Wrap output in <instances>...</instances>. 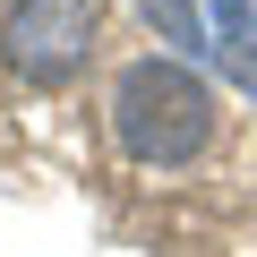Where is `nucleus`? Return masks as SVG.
Listing matches in <instances>:
<instances>
[{
	"label": "nucleus",
	"instance_id": "3",
	"mask_svg": "<svg viewBox=\"0 0 257 257\" xmlns=\"http://www.w3.org/2000/svg\"><path fill=\"white\" fill-rule=\"evenodd\" d=\"M223 9V35H231V60H240V77L257 86V43H248V0H214Z\"/></svg>",
	"mask_w": 257,
	"mask_h": 257
},
{
	"label": "nucleus",
	"instance_id": "1",
	"mask_svg": "<svg viewBox=\"0 0 257 257\" xmlns=\"http://www.w3.org/2000/svg\"><path fill=\"white\" fill-rule=\"evenodd\" d=\"M111 138L146 172L197 163L206 138H214V86L197 69H180V60H128L120 86H111Z\"/></svg>",
	"mask_w": 257,
	"mask_h": 257
},
{
	"label": "nucleus",
	"instance_id": "2",
	"mask_svg": "<svg viewBox=\"0 0 257 257\" xmlns=\"http://www.w3.org/2000/svg\"><path fill=\"white\" fill-rule=\"evenodd\" d=\"M94 52V0H18L9 9V69L35 86L77 77Z\"/></svg>",
	"mask_w": 257,
	"mask_h": 257
},
{
	"label": "nucleus",
	"instance_id": "4",
	"mask_svg": "<svg viewBox=\"0 0 257 257\" xmlns=\"http://www.w3.org/2000/svg\"><path fill=\"white\" fill-rule=\"evenodd\" d=\"M146 18H155L172 43H197V18H189V0H146Z\"/></svg>",
	"mask_w": 257,
	"mask_h": 257
}]
</instances>
